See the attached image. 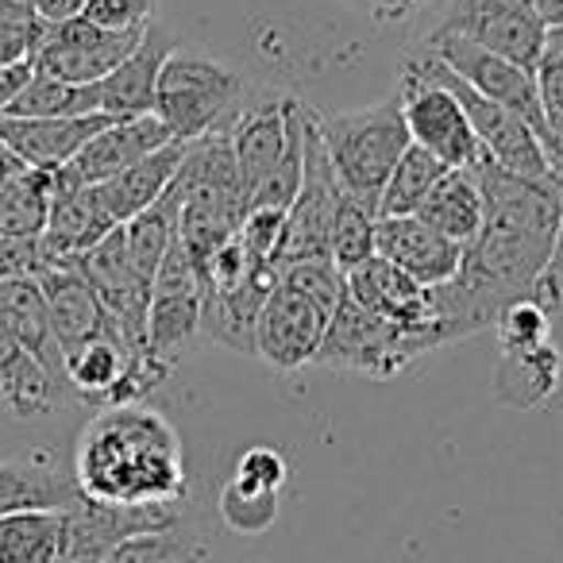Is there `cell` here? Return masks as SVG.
I'll return each instance as SVG.
<instances>
[{
  "mask_svg": "<svg viewBox=\"0 0 563 563\" xmlns=\"http://www.w3.org/2000/svg\"><path fill=\"white\" fill-rule=\"evenodd\" d=\"M35 282H40L43 301H47L51 329H55V340H58V347H63V363H66V355L78 352L81 344L120 329V324L104 313L93 286H89L74 266H47Z\"/></svg>",
  "mask_w": 563,
  "mask_h": 563,
  "instance_id": "obj_22",
  "label": "cell"
},
{
  "mask_svg": "<svg viewBox=\"0 0 563 563\" xmlns=\"http://www.w3.org/2000/svg\"><path fill=\"white\" fill-rule=\"evenodd\" d=\"M532 78H537V101H540V117H544V132L552 140L555 155H560V174H563V58L544 51Z\"/></svg>",
  "mask_w": 563,
  "mask_h": 563,
  "instance_id": "obj_42",
  "label": "cell"
},
{
  "mask_svg": "<svg viewBox=\"0 0 563 563\" xmlns=\"http://www.w3.org/2000/svg\"><path fill=\"white\" fill-rule=\"evenodd\" d=\"M140 40L143 32L112 35L81 16L58 20V24L43 20V40L35 47L32 63L47 78L70 81V86H97L140 47Z\"/></svg>",
  "mask_w": 563,
  "mask_h": 563,
  "instance_id": "obj_15",
  "label": "cell"
},
{
  "mask_svg": "<svg viewBox=\"0 0 563 563\" xmlns=\"http://www.w3.org/2000/svg\"><path fill=\"white\" fill-rule=\"evenodd\" d=\"M375 255L406 271L417 286L432 290L460 274L463 247L429 228L421 217H386L375 228Z\"/></svg>",
  "mask_w": 563,
  "mask_h": 563,
  "instance_id": "obj_20",
  "label": "cell"
},
{
  "mask_svg": "<svg viewBox=\"0 0 563 563\" xmlns=\"http://www.w3.org/2000/svg\"><path fill=\"white\" fill-rule=\"evenodd\" d=\"M101 112V93L97 86H70V81L47 78L35 70L32 81L20 89V97L9 104L4 117L16 120H74V117H93Z\"/></svg>",
  "mask_w": 563,
  "mask_h": 563,
  "instance_id": "obj_33",
  "label": "cell"
},
{
  "mask_svg": "<svg viewBox=\"0 0 563 563\" xmlns=\"http://www.w3.org/2000/svg\"><path fill=\"white\" fill-rule=\"evenodd\" d=\"M158 0H86V9L78 12L81 20H89L93 27L112 35L128 32H147L155 24Z\"/></svg>",
  "mask_w": 563,
  "mask_h": 563,
  "instance_id": "obj_43",
  "label": "cell"
},
{
  "mask_svg": "<svg viewBox=\"0 0 563 563\" xmlns=\"http://www.w3.org/2000/svg\"><path fill=\"white\" fill-rule=\"evenodd\" d=\"M81 9H86V0H35V12H40V20H47V24L78 16Z\"/></svg>",
  "mask_w": 563,
  "mask_h": 563,
  "instance_id": "obj_49",
  "label": "cell"
},
{
  "mask_svg": "<svg viewBox=\"0 0 563 563\" xmlns=\"http://www.w3.org/2000/svg\"><path fill=\"white\" fill-rule=\"evenodd\" d=\"M563 383V355L552 344H540L521 355H501L498 367V401L517 409H537L560 390Z\"/></svg>",
  "mask_w": 563,
  "mask_h": 563,
  "instance_id": "obj_30",
  "label": "cell"
},
{
  "mask_svg": "<svg viewBox=\"0 0 563 563\" xmlns=\"http://www.w3.org/2000/svg\"><path fill=\"white\" fill-rule=\"evenodd\" d=\"M471 174L483 189V232L463 247L460 274L429 290L444 344L494 329L514 301L537 294L563 217V178H525L490 158Z\"/></svg>",
  "mask_w": 563,
  "mask_h": 563,
  "instance_id": "obj_1",
  "label": "cell"
},
{
  "mask_svg": "<svg viewBox=\"0 0 563 563\" xmlns=\"http://www.w3.org/2000/svg\"><path fill=\"white\" fill-rule=\"evenodd\" d=\"M174 143L166 124L158 117H135V120H112L109 128L93 135L63 170H51V194L55 189H86L124 174L140 158L155 155L158 147Z\"/></svg>",
  "mask_w": 563,
  "mask_h": 563,
  "instance_id": "obj_18",
  "label": "cell"
},
{
  "mask_svg": "<svg viewBox=\"0 0 563 563\" xmlns=\"http://www.w3.org/2000/svg\"><path fill=\"white\" fill-rule=\"evenodd\" d=\"M278 286V266L258 263L243 282L228 290H205L201 301V336H209L217 347L240 355H255V324L266 298Z\"/></svg>",
  "mask_w": 563,
  "mask_h": 563,
  "instance_id": "obj_21",
  "label": "cell"
},
{
  "mask_svg": "<svg viewBox=\"0 0 563 563\" xmlns=\"http://www.w3.org/2000/svg\"><path fill=\"white\" fill-rule=\"evenodd\" d=\"M398 101L409 128V143L429 151L432 158H440L448 170H471L478 158H486L483 143H478L475 128H471L463 104L455 101V93L448 86H440L437 78H429L413 58L401 63Z\"/></svg>",
  "mask_w": 563,
  "mask_h": 563,
  "instance_id": "obj_8",
  "label": "cell"
},
{
  "mask_svg": "<svg viewBox=\"0 0 563 563\" xmlns=\"http://www.w3.org/2000/svg\"><path fill=\"white\" fill-rule=\"evenodd\" d=\"M309 109L298 97H263L228 120V140H232L235 170L243 181V197H255L271 181V174L290 155L294 143L306 135Z\"/></svg>",
  "mask_w": 563,
  "mask_h": 563,
  "instance_id": "obj_10",
  "label": "cell"
},
{
  "mask_svg": "<svg viewBox=\"0 0 563 563\" xmlns=\"http://www.w3.org/2000/svg\"><path fill=\"white\" fill-rule=\"evenodd\" d=\"M347 278V298L360 301L367 313H375L378 321L394 324V329H406L421 340L424 347H444L437 321H432V301L429 290L417 286L406 271H398L386 258L371 255L367 263H360L355 271L344 274Z\"/></svg>",
  "mask_w": 563,
  "mask_h": 563,
  "instance_id": "obj_17",
  "label": "cell"
},
{
  "mask_svg": "<svg viewBox=\"0 0 563 563\" xmlns=\"http://www.w3.org/2000/svg\"><path fill=\"white\" fill-rule=\"evenodd\" d=\"M371 4H375V20H383V24H398L409 16L406 0H371Z\"/></svg>",
  "mask_w": 563,
  "mask_h": 563,
  "instance_id": "obj_50",
  "label": "cell"
},
{
  "mask_svg": "<svg viewBox=\"0 0 563 563\" xmlns=\"http://www.w3.org/2000/svg\"><path fill=\"white\" fill-rule=\"evenodd\" d=\"M174 35L166 27L151 24L143 32L140 47L117 66L104 81H97L101 93V112L112 120H135V117H155V86L163 63L174 55Z\"/></svg>",
  "mask_w": 563,
  "mask_h": 563,
  "instance_id": "obj_23",
  "label": "cell"
},
{
  "mask_svg": "<svg viewBox=\"0 0 563 563\" xmlns=\"http://www.w3.org/2000/svg\"><path fill=\"white\" fill-rule=\"evenodd\" d=\"M112 228H120V224H112V217L104 212V205L93 186L55 189V194H51L47 228H43V235H40L43 271H47V266L74 263V258L86 255L89 247H97Z\"/></svg>",
  "mask_w": 563,
  "mask_h": 563,
  "instance_id": "obj_24",
  "label": "cell"
},
{
  "mask_svg": "<svg viewBox=\"0 0 563 563\" xmlns=\"http://www.w3.org/2000/svg\"><path fill=\"white\" fill-rule=\"evenodd\" d=\"M201 301L205 286L194 258L181 243L166 251L155 282H151L147 309V347L166 363H178L201 336Z\"/></svg>",
  "mask_w": 563,
  "mask_h": 563,
  "instance_id": "obj_14",
  "label": "cell"
},
{
  "mask_svg": "<svg viewBox=\"0 0 563 563\" xmlns=\"http://www.w3.org/2000/svg\"><path fill=\"white\" fill-rule=\"evenodd\" d=\"M109 124H112V117H104V112L74 117V120L0 117V143H4L27 170H63V166Z\"/></svg>",
  "mask_w": 563,
  "mask_h": 563,
  "instance_id": "obj_25",
  "label": "cell"
},
{
  "mask_svg": "<svg viewBox=\"0 0 563 563\" xmlns=\"http://www.w3.org/2000/svg\"><path fill=\"white\" fill-rule=\"evenodd\" d=\"M494 332H498L501 355H521L540 344H552V309H544L537 298H521L498 317Z\"/></svg>",
  "mask_w": 563,
  "mask_h": 563,
  "instance_id": "obj_39",
  "label": "cell"
},
{
  "mask_svg": "<svg viewBox=\"0 0 563 563\" xmlns=\"http://www.w3.org/2000/svg\"><path fill=\"white\" fill-rule=\"evenodd\" d=\"M406 4H409V12H417V9H424L429 0H406Z\"/></svg>",
  "mask_w": 563,
  "mask_h": 563,
  "instance_id": "obj_52",
  "label": "cell"
},
{
  "mask_svg": "<svg viewBox=\"0 0 563 563\" xmlns=\"http://www.w3.org/2000/svg\"><path fill=\"white\" fill-rule=\"evenodd\" d=\"M51 212V170H24L0 186V235L40 240Z\"/></svg>",
  "mask_w": 563,
  "mask_h": 563,
  "instance_id": "obj_35",
  "label": "cell"
},
{
  "mask_svg": "<svg viewBox=\"0 0 563 563\" xmlns=\"http://www.w3.org/2000/svg\"><path fill=\"white\" fill-rule=\"evenodd\" d=\"M375 228H378V212L371 205L355 201L352 194H344L336 205V217H332L329 258L344 274L355 271L360 263H367L375 255Z\"/></svg>",
  "mask_w": 563,
  "mask_h": 563,
  "instance_id": "obj_36",
  "label": "cell"
},
{
  "mask_svg": "<svg viewBox=\"0 0 563 563\" xmlns=\"http://www.w3.org/2000/svg\"><path fill=\"white\" fill-rule=\"evenodd\" d=\"M63 509H12L0 514V563L63 560Z\"/></svg>",
  "mask_w": 563,
  "mask_h": 563,
  "instance_id": "obj_31",
  "label": "cell"
},
{
  "mask_svg": "<svg viewBox=\"0 0 563 563\" xmlns=\"http://www.w3.org/2000/svg\"><path fill=\"white\" fill-rule=\"evenodd\" d=\"M324 329H329V317L313 301H306L278 282L255 324V360H263L266 367L282 371V375L309 367Z\"/></svg>",
  "mask_w": 563,
  "mask_h": 563,
  "instance_id": "obj_19",
  "label": "cell"
},
{
  "mask_svg": "<svg viewBox=\"0 0 563 563\" xmlns=\"http://www.w3.org/2000/svg\"><path fill=\"white\" fill-rule=\"evenodd\" d=\"M313 128L321 135L324 155H329L344 194L378 212V194L409 147V128L401 117L398 93L386 101L363 104V109L329 112V117L313 112Z\"/></svg>",
  "mask_w": 563,
  "mask_h": 563,
  "instance_id": "obj_4",
  "label": "cell"
},
{
  "mask_svg": "<svg viewBox=\"0 0 563 563\" xmlns=\"http://www.w3.org/2000/svg\"><path fill=\"white\" fill-rule=\"evenodd\" d=\"M40 271H43L40 240H27V235H0V282L40 278Z\"/></svg>",
  "mask_w": 563,
  "mask_h": 563,
  "instance_id": "obj_46",
  "label": "cell"
},
{
  "mask_svg": "<svg viewBox=\"0 0 563 563\" xmlns=\"http://www.w3.org/2000/svg\"><path fill=\"white\" fill-rule=\"evenodd\" d=\"M409 58H413L429 78H437L440 86L452 89L455 101L467 112L471 128H475L478 143H483V155L490 158L494 166H501V170H509V174H525V178H560V170H555V163L548 158L540 135L532 132L517 112L501 109V104L486 101L483 93H475V89L463 78H455L424 43L417 51H409Z\"/></svg>",
  "mask_w": 563,
  "mask_h": 563,
  "instance_id": "obj_7",
  "label": "cell"
},
{
  "mask_svg": "<svg viewBox=\"0 0 563 563\" xmlns=\"http://www.w3.org/2000/svg\"><path fill=\"white\" fill-rule=\"evenodd\" d=\"M0 4H32L35 9V0H0Z\"/></svg>",
  "mask_w": 563,
  "mask_h": 563,
  "instance_id": "obj_53",
  "label": "cell"
},
{
  "mask_svg": "<svg viewBox=\"0 0 563 563\" xmlns=\"http://www.w3.org/2000/svg\"><path fill=\"white\" fill-rule=\"evenodd\" d=\"M104 563H205V544L181 525L120 544Z\"/></svg>",
  "mask_w": 563,
  "mask_h": 563,
  "instance_id": "obj_38",
  "label": "cell"
},
{
  "mask_svg": "<svg viewBox=\"0 0 563 563\" xmlns=\"http://www.w3.org/2000/svg\"><path fill=\"white\" fill-rule=\"evenodd\" d=\"M35 74V63L27 58V63H9V66H0V117L9 112V104L20 97V89L32 81Z\"/></svg>",
  "mask_w": 563,
  "mask_h": 563,
  "instance_id": "obj_48",
  "label": "cell"
},
{
  "mask_svg": "<svg viewBox=\"0 0 563 563\" xmlns=\"http://www.w3.org/2000/svg\"><path fill=\"white\" fill-rule=\"evenodd\" d=\"M344 197L336 170H332L324 143L313 128V109H309V135H306V166H301V189L294 205L286 209V232H282L274 266L301 263V258H329V232L336 205Z\"/></svg>",
  "mask_w": 563,
  "mask_h": 563,
  "instance_id": "obj_11",
  "label": "cell"
},
{
  "mask_svg": "<svg viewBox=\"0 0 563 563\" xmlns=\"http://www.w3.org/2000/svg\"><path fill=\"white\" fill-rule=\"evenodd\" d=\"M417 217L429 228H437L444 240L460 243H475V235L483 232V189H478L475 174L471 170H448L444 178L432 186V194L424 197V205L417 209Z\"/></svg>",
  "mask_w": 563,
  "mask_h": 563,
  "instance_id": "obj_28",
  "label": "cell"
},
{
  "mask_svg": "<svg viewBox=\"0 0 563 563\" xmlns=\"http://www.w3.org/2000/svg\"><path fill=\"white\" fill-rule=\"evenodd\" d=\"M0 324L16 336V344L24 347L63 390H70V386H66L63 347H58L55 329H51V313H47V301H43L40 282L35 278L0 282Z\"/></svg>",
  "mask_w": 563,
  "mask_h": 563,
  "instance_id": "obj_26",
  "label": "cell"
},
{
  "mask_svg": "<svg viewBox=\"0 0 563 563\" xmlns=\"http://www.w3.org/2000/svg\"><path fill=\"white\" fill-rule=\"evenodd\" d=\"M243 93H247L243 78L224 63L201 55V51L174 47V55L158 70L155 117L163 120L174 140L194 143L224 120H232L240 112Z\"/></svg>",
  "mask_w": 563,
  "mask_h": 563,
  "instance_id": "obj_5",
  "label": "cell"
},
{
  "mask_svg": "<svg viewBox=\"0 0 563 563\" xmlns=\"http://www.w3.org/2000/svg\"><path fill=\"white\" fill-rule=\"evenodd\" d=\"M424 352L429 347L413 332L378 321L375 313H367L360 301H352L344 294V301L332 313L309 367L352 371V375H367V378H394L413 360H421Z\"/></svg>",
  "mask_w": 563,
  "mask_h": 563,
  "instance_id": "obj_6",
  "label": "cell"
},
{
  "mask_svg": "<svg viewBox=\"0 0 563 563\" xmlns=\"http://www.w3.org/2000/svg\"><path fill=\"white\" fill-rule=\"evenodd\" d=\"M282 232H286V212L282 209H247L240 220V243L247 247V255L255 263H271L274 266V255H278V243H282Z\"/></svg>",
  "mask_w": 563,
  "mask_h": 563,
  "instance_id": "obj_45",
  "label": "cell"
},
{
  "mask_svg": "<svg viewBox=\"0 0 563 563\" xmlns=\"http://www.w3.org/2000/svg\"><path fill=\"white\" fill-rule=\"evenodd\" d=\"M186 151H189V143L174 140V143H166V147H158L155 155L128 166L124 174L93 186L104 205V212L112 217V224H128V220H135L143 209H151V205L170 189L178 166L186 163Z\"/></svg>",
  "mask_w": 563,
  "mask_h": 563,
  "instance_id": "obj_27",
  "label": "cell"
},
{
  "mask_svg": "<svg viewBox=\"0 0 563 563\" xmlns=\"http://www.w3.org/2000/svg\"><path fill=\"white\" fill-rule=\"evenodd\" d=\"M174 186L181 194L178 243L189 251L194 266H201L220 243L240 232V220L247 212L232 140H228V120L189 143L186 163L174 174Z\"/></svg>",
  "mask_w": 563,
  "mask_h": 563,
  "instance_id": "obj_3",
  "label": "cell"
},
{
  "mask_svg": "<svg viewBox=\"0 0 563 563\" xmlns=\"http://www.w3.org/2000/svg\"><path fill=\"white\" fill-rule=\"evenodd\" d=\"M278 282L282 286H290L294 294H301L306 301H313L329 321L347 294L344 271H340L332 258H301V263H286V266H278Z\"/></svg>",
  "mask_w": 563,
  "mask_h": 563,
  "instance_id": "obj_37",
  "label": "cell"
},
{
  "mask_svg": "<svg viewBox=\"0 0 563 563\" xmlns=\"http://www.w3.org/2000/svg\"><path fill=\"white\" fill-rule=\"evenodd\" d=\"M424 47H429L432 55H437L440 63L455 74V78L467 81L475 93H483L486 101L501 104V109L517 112V117H521L525 124L540 135L548 158H552L555 170H560V155H555L552 140H548V132H544V117H540L537 78H532V70H525V66H517V63H509V58L494 55V51L478 47V43L463 40V35L444 32V27H437V32L424 40Z\"/></svg>",
  "mask_w": 563,
  "mask_h": 563,
  "instance_id": "obj_9",
  "label": "cell"
},
{
  "mask_svg": "<svg viewBox=\"0 0 563 563\" xmlns=\"http://www.w3.org/2000/svg\"><path fill=\"white\" fill-rule=\"evenodd\" d=\"M43 40V20L32 4H0V66L27 63Z\"/></svg>",
  "mask_w": 563,
  "mask_h": 563,
  "instance_id": "obj_41",
  "label": "cell"
},
{
  "mask_svg": "<svg viewBox=\"0 0 563 563\" xmlns=\"http://www.w3.org/2000/svg\"><path fill=\"white\" fill-rule=\"evenodd\" d=\"M544 51H552V55H560V58H563V24H560V27H548Z\"/></svg>",
  "mask_w": 563,
  "mask_h": 563,
  "instance_id": "obj_51",
  "label": "cell"
},
{
  "mask_svg": "<svg viewBox=\"0 0 563 563\" xmlns=\"http://www.w3.org/2000/svg\"><path fill=\"white\" fill-rule=\"evenodd\" d=\"M178 212H181V194L170 181V189H166L151 209H143L140 217L124 224L128 255H132L135 271H140L147 282H155L166 251L178 243Z\"/></svg>",
  "mask_w": 563,
  "mask_h": 563,
  "instance_id": "obj_32",
  "label": "cell"
},
{
  "mask_svg": "<svg viewBox=\"0 0 563 563\" xmlns=\"http://www.w3.org/2000/svg\"><path fill=\"white\" fill-rule=\"evenodd\" d=\"M532 298H537L544 309H552V313L563 306V217H560V232H555V243H552L548 271H544V278H540V286H537Z\"/></svg>",
  "mask_w": 563,
  "mask_h": 563,
  "instance_id": "obj_47",
  "label": "cell"
},
{
  "mask_svg": "<svg viewBox=\"0 0 563 563\" xmlns=\"http://www.w3.org/2000/svg\"><path fill=\"white\" fill-rule=\"evenodd\" d=\"M74 271L93 286V294L101 298L104 313L120 324L128 340L135 347H147V309H151V282L135 271L132 255H128L124 224L112 228L97 247H89L86 255H78Z\"/></svg>",
  "mask_w": 563,
  "mask_h": 563,
  "instance_id": "obj_16",
  "label": "cell"
},
{
  "mask_svg": "<svg viewBox=\"0 0 563 563\" xmlns=\"http://www.w3.org/2000/svg\"><path fill=\"white\" fill-rule=\"evenodd\" d=\"M290 478V463L286 455L274 452V448H247L235 463L232 483L247 486V490H263V494H278Z\"/></svg>",
  "mask_w": 563,
  "mask_h": 563,
  "instance_id": "obj_44",
  "label": "cell"
},
{
  "mask_svg": "<svg viewBox=\"0 0 563 563\" xmlns=\"http://www.w3.org/2000/svg\"><path fill=\"white\" fill-rule=\"evenodd\" d=\"M63 560L58 563H104L120 544L147 532L181 525V506H101L78 498L63 509Z\"/></svg>",
  "mask_w": 563,
  "mask_h": 563,
  "instance_id": "obj_12",
  "label": "cell"
},
{
  "mask_svg": "<svg viewBox=\"0 0 563 563\" xmlns=\"http://www.w3.org/2000/svg\"><path fill=\"white\" fill-rule=\"evenodd\" d=\"M440 27L525 66V70H537L548 35L537 0H452Z\"/></svg>",
  "mask_w": 563,
  "mask_h": 563,
  "instance_id": "obj_13",
  "label": "cell"
},
{
  "mask_svg": "<svg viewBox=\"0 0 563 563\" xmlns=\"http://www.w3.org/2000/svg\"><path fill=\"white\" fill-rule=\"evenodd\" d=\"M74 486L101 506H181L186 452L174 424L151 406H109L81 429Z\"/></svg>",
  "mask_w": 563,
  "mask_h": 563,
  "instance_id": "obj_2",
  "label": "cell"
},
{
  "mask_svg": "<svg viewBox=\"0 0 563 563\" xmlns=\"http://www.w3.org/2000/svg\"><path fill=\"white\" fill-rule=\"evenodd\" d=\"M220 517L232 532L240 537H258L274 525L278 517V494H263V490H247L240 483H228L220 494Z\"/></svg>",
  "mask_w": 563,
  "mask_h": 563,
  "instance_id": "obj_40",
  "label": "cell"
},
{
  "mask_svg": "<svg viewBox=\"0 0 563 563\" xmlns=\"http://www.w3.org/2000/svg\"><path fill=\"white\" fill-rule=\"evenodd\" d=\"M448 174V166L440 158H432L429 151L409 143L406 155L398 158V166L386 178L383 194H378V220L386 217H417V209L424 205V197L432 194L440 178Z\"/></svg>",
  "mask_w": 563,
  "mask_h": 563,
  "instance_id": "obj_34",
  "label": "cell"
},
{
  "mask_svg": "<svg viewBox=\"0 0 563 563\" xmlns=\"http://www.w3.org/2000/svg\"><path fill=\"white\" fill-rule=\"evenodd\" d=\"M58 394H63V386L0 324V409H9L16 417H40L58 406Z\"/></svg>",
  "mask_w": 563,
  "mask_h": 563,
  "instance_id": "obj_29",
  "label": "cell"
}]
</instances>
